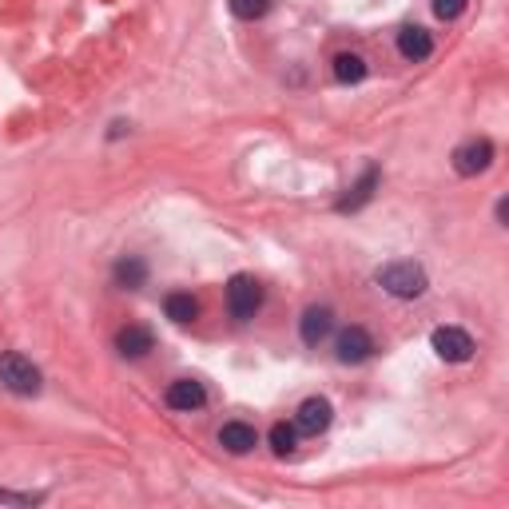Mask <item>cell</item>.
<instances>
[{
    "mask_svg": "<svg viewBox=\"0 0 509 509\" xmlns=\"http://www.w3.org/2000/svg\"><path fill=\"white\" fill-rule=\"evenodd\" d=\"M378 287L390 290L394 299H422V295H426V270H422L414 259L386 263L382 270H378Z\"/></svg>",
    "mask_w": 509,
    "mask_h": 509,
    "instance_id": "cell-1",
    "label": "cell"
},
{
    "mask_svg": "<svg viewBox=\"0 0 509 509\" xmlns=\"http://www.w3.org/2000/svg\"><path fill=\"white\" fill-rule=\"evenodd\" d=\"M0 382L13 390V394H20V398L40 394V371L25 359V354H16V351L0 354Z\"/></svg>",
    "mask_w": 509,
    "mask_h": 509,
    "instance_id": "cell-2",
    "label": "cell"
},
{
    "mask_svg": "<svg viewBox=\"0 0 509 509\" xmlns=\"http://www.w3.org/2000/svg\"><path fill=\"white\" fill-rule=\"evenodd\" d=\"M259 307H263V287L251 275H235L227 283V310H231V319L247 322V319H255Z\"/></svg>",
    "mask_w": 509,
    "mask_h": 509,
    "instance_id": "cell-3",
    "label": "cell"
},
{
    "mask_svg": "<svg viewBox=\"0 0 509 509\" xmlns=\"http://www.w3.org/2000/svg\"><path fill=\"white\" fill-rule=\"evenodd\" d=\"M430 346H434L438 359H446V362H470L473 351H478L470 331H462V327H438L430 334Z\"/></svg>",
    "mask_w": 509,
    "mask_h": 509,
    "instance_id": "cell-4",
    "label": "cell"
},
{
    "mask_svg": "<svg viewBox=\"0 0 509 509\" xmlns=\"http://www.w3.org/2000/svg\"><path fill=\"white\" fill-rule=\"evenodd\" d=\"M490 164H494L490 139H470V144H462L453 151V171H458V176H482Z\"/></svg>",
    "mask_w": 509,
    "mask_h": 509,
    "instance_id": "cell-5",
    "label": "cell"
},
{
    "mask_svg": "<svg viewBox=\"0 0 509 509\" xmlns=\"http://www.w3.org/2000/svg\"><path fill=\"white\" fill-rule=\"evenodd\" d=\"M334 351H339V362H366L374 354V339L362 327H346L339 342H334Z\"/></svg>",
    "mask_w": 509,
    "mask_h": 509,
    "instance_id": "cell-6",
    "label": "cell"
},
{
    "mask_svg": "<svg viewBox=\"0 0 509 509\" xmlns=\"http://www.w3.org/2000/svg\"><path fill=\"white\" fill-rule=\"evenodd\" d=\"M331 418H334V410L327 398H307L295 414V430H302V434H322L331 426Z\"/></svg>",
    "mask_w": 509,
    "mask_h": 509,
    "instance_id": "cell-7",
    "label": "cell"
},
{
    "mask_svg": "<svg viewBox=\"0 0 509 509\" xmlns=\"http://www.w3.org/2000/svg\"><path fill=\"white\" fill-rule=\"evenodd\" d=\"M168 406L171 410H183V414H191V410H199L203 402H208V390H203V382H195V378H179V382L168 386Z\"/></svg>",
    "mask_w": 509,
    "mask_h": 509,
    "instance_id": "cell-8",
    "label": "cell"
},
{
    "mask_svg": "<svg viewBox=\"0 0 509 509\" xmlns=\"http://www.w3.org/2000/svg\"><path fill=\"white\" fill-rule=\"evenodd\" d=\"M334 331V310L331 307H307V315L299 319V334L307 346H319Z\"/></svg>",
    "mask_w": 509,
    "mask_h": 509,
    "instance_id": "cell-9",
    "label": "cell"
},
{
    "mask_svg": "<svg viewBox=\"0 0 509 509\" xmlns=\"http://www.w3.org/2000/svg\"><path fill=\"white\" fill-rule=\"evenodd\" d=\"M219 446L227 453H251L259 446V434H255V426H247V422H227V426L219 430Z\"/></svg>",
    "mask_w": 509,
    "mask_h": 509,
    "instance_id": "cell-10",
    "label": "cell"
},
{
    "mask_svg": "<svg viewBox=\"0 0 509 509\" xmlns=\"http://www.w3.org/2000/svg\"><path fill=\"white\" fill-rule=\"evenodd\" d=\"M398 52H402L406 60H426L430 52H434V36L418 25H406L402 32H398Z\"/></svg>",
    "mask_w": 509,
    "mask_h": 509,
    "instance_id": "cell-11",
    "label": "cell"
},
{
    "mask_svg": "<svg viewBox=\"0 0 509 509\" xmlns=\"http://www.w3.org/2000/svg\"><path fill=\"white\" fill-rule=\"evenodd\" d=\"M151 346H156V334H151L148 327H124L120 334H116V351H120L124 359H144Z\"/></svg>",
    "mask_w": 509,
    "mask_h": 509,
    "instance_id": "cell-12",
    "label": "cell"
},
{
    "mask_svg": "<svg viewBox=\"0 0 509 509\" xmlns=\"http://www.w3.org/2000/svg\"><path fill=\"white\" fill-rule=\"evenodd\" d=\"M374 188H378V168H366V171H362V179L354 183V188L339 199V211L346 215V211H359V208H366V203L374 199Z\"/></svg>",
    "mask_w": 509,
    "mask_h": 509,
    "instance_id": "cell-13",
    "label": "cell"
},
{
    "mask_svg": "<svg viewBox=\"0 0 509 509\" xmlns=\"http://www.w3.org/2000/svg\"><path fill=\"white\" fill-rule=\"evenodd\" d=\"M116 283L127 287V290H139V287L148 283V263L139 255L120 259V263H116Z\"/></svg>",
    "mask_w": 509,
    "mask_h": 509,
    "instance_id": "cell-14",
    "label": "cell"
},
{
    "mask_svg": "<svg viewBox=\"0 0 509 509\" xmlns=\"http://www.w3.org/2000/svg\"><path fill=\"white\" fill-rule=\"evenodd\" d=\"M164 310H168V319L171 322H179V327H188V322L199 315V302H195L188 290H176V295H168V302H164Z\"/></svg>",
    "mask_w": 509,
    "mask_h": 509,
    "instance_id": "cell-15",
    "label": "cell"
},
{
    "mask_svg": "<svg viewBox=\"0 0 509 509\" xmlns=\"http://www.w3.org/2000/svg\"><path fill=\"white\" fill-rule=\"evenodd\" d=\"M334 80H339V84L366 80V60L354 56V52H339V56H334Z\"/></svg>",
    "mask_w": 509,
    "mask_h": 509,
    "instance_id": "cell-16",
    "label": "cell"
},
{
    "mask_svg": "<svg viewBox=\"0 0 509 509\" xmlns=\"http://www.w3.org/2000/svg\"><path fill=\"white\" fill-rule=\"evenodd\" d=\"M295 426H287V422H275L270 426V450L279 453V458H287V453H295Z\"/></svg>",
    "mask_w": 509,
    "mask_h": 509,
    "instance_id": "cell-17",
    "label": "cell"
},
{
    "mask_svg": "<svg viewBox=\"0 0 509 509\" xmlns=\"http://www.w3.org/2000/svg\"><path fill=\"white\" fill-rule=\"evenodd\" d=\"M227 8H231V16H239V20H259L270 8V0H227Z\"/></svg>",
    "mask_w": 509,
    "mask_h": 509,
    "instance_id": "cell-18",
    "label": "cell"
},
{
    "mask_svg": "<svg viewBox=\"0 0 509 509\" xmlns=\"http://www.w3.org/2000/svg\"><path fill=\"white\" fill-rule=\"evenodd\" d=\"M45 502V494H16V490H5L0 485V505H20V509H32Z\"/></svg>",
    "mask_w": 509,
    "mask_h": 509,
    "instance_id": "cell-19",
    "label": "cell"
},
{
    "mask_svg": "<svg viewBox=\"0 0 509 509\" xmlns=\"http://www.w3.org/2000/svg\"><path fill=\"white\" fill-rule=\"evenodd\" d=\"M465 5H470V0H434V13L442 20H458L465 13Z\"/></svg>",
    "mask_w": 509,
    "mask_h": 509,
    "instance_id": "cell-20",
    "label": "cell"
},
{
    "mask_svg": "<svg viewBox=\"0 0 509 509\" xmlns=\"http://www.w3.org/2000/svg\"><path fill=\"white\" fill-rule=\"evenodd\" d=\"M505 215H509V203L502 199V203H497V223H502V227H505Z\"/></svg>",
    "mask_w": 509,
    "mask_h": 509,
    "instance_id": "cell-21",
    "label": "cell"
}]
</instances>
